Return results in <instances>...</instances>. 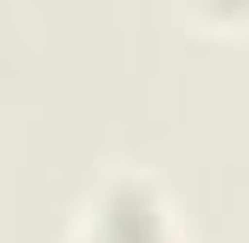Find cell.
<instances>
[{
	"label": "cell",
	"mask_w": 249,
	"mask_h": 243,
	"mask_svg": "<svg viewBox=\"0 0 249 243\" xmlns=\"http://www.w3.org/2000/svg\"><path fill=\"white\" fill-rule=\"evenodd\" d=\"M180 6L209 29H249V0H180Z\"/></svg>",
	"instance_id": "obj_1"
}]
</instances>
